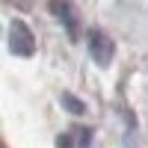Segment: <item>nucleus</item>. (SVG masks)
Returning <instances> with one entry per match:
<instances>
[{
	"label": "nucleus",
	"mask_w": 148,
	"mask_h": 148,
	"mask_svg": "<svg viewBox=\"0 0 148 148\" xmlns=\"http://www.w3.org/2000/svg\"><path fill=\"white\" fill-rule=\"evenodd\" d=\"M9 47H12V53H18V56H30L36 51L33 30L24 21H12V27H9Z\"/></svg>",
	"instance_id": "nucleus-1"
},
{
	"label": "nucleus",
	"mask_w": 148,
	"mask_h": 148,
	"mask_svg": "<svg viewBox=\"0 0 148 148\" xmlns=\"http://www.w3.org/2000/svg\"><path fill=\"white\" fill-rule=\"evenodd\" d=\"M89 53H92V59L98 65H110L113 62V53H116V45L104 30H92L89 33Z\"/></svg>",
	"instance_id": "nucleus-2"
},
{
	"label": "nucleus",
	"mask_w": 148,
	"mask_h": 148,
	"mask_svg": "<svg viewBox=\"0 0 148 148\" xmlns=\"http://www.w3.org/2000/svg\"><path fill=\"white\" fill-rule=\"evenodd\" d=\"M51 9H53V15L62 21L65 33L71 36V39H77L80 36V18H77V12H74V6L68 3V0H51Z\"/></svg>",
	"instance_id": "nucleus-3"
},
{
	"label": "nucleus",
	"mask_w": 148,
	"mask_h": 148,
	"mask_svg": "<svg viewBox=\"0 0 148 148\" xmlns=\"http://www.w3.org/2000/svg\"><path fill=\"white\" fill-rule=\"evenodd\" d=\"M9 3H12V6H18V9H30L36 0H9Z\"/></svg>",
	"instance_id": "nucleus-4"
}]
</instances>
